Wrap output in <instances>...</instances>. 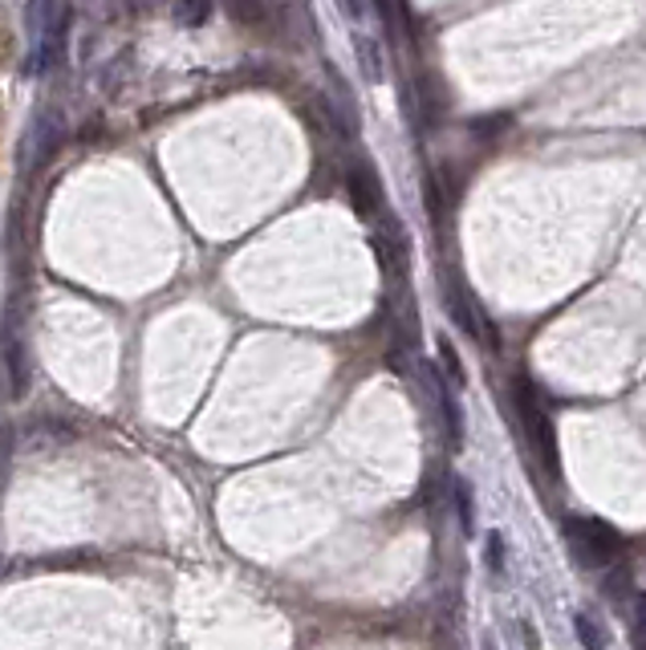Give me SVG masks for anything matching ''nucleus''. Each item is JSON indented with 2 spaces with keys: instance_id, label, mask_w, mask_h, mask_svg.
Wrapping results in <instances>:
<instances>
[{
  "instance_id": "2eb2a0df",
  "label": "nucleus",
  "mask_w": 646,
  "mask_h": 650,
  "mask_svg": "<svg viewBox=\"0 0 646 650\" xmlns=\"http://www.w3.org/2000/svg\"><path fill=\"white\" fill-rule=\"evenodd\" d=\"M492 569H496V574L504 569V541L501 536H492Z\"/></svg>"
},
{
  "instance_id": "1a4fd4ad",
  "label": "nucleus",
  "mask_w": 646,
  "mask_h": 650,
  "mask_svg": "<svg viewBox=\"0 0 646 650\" xmlns=\"http://www.w3.org/2000/svg\"><path fill=\"white\" fill-rule=\"evenodd\" d=\"M574 630H577V638H582V647H586V650H606V635L598 630L594 614L577 610V614H574Z\"/></svg>"
},
{
  "instance_id": "7ed1b4c3",
  "label": "nucleus",
  "mask_w": 646,
  "mask_h": 650,
  "mask_svg": "<svg viewBox=\"0 0 646 650\" xmlns=\"http://www.w3.org/2000/svg\"><path fill=\"white\" fill-rule=\"evenodd\" d=\"M447 297H451V314H456V321H460L463 330H468V338H472V342H480L484 350H496V346H501V342H496V326L489 321V314H484V305L475 302L472 293L456 285V289L447 293Z\"/></svg>"
},
{
  "instance_id": "4468645a",
  "label": "nucleus",
  "mask_w": 646,
  "mask_h": 650,
  "mask_svg": "<svg viewBox=\"0 0 646 650\" xmlns=\"http://www.w3.org/2000/svg\"><path fill=\"white\" fill-rule=\"evenodd\" d=\"M13 444L16 435L9 423H0V488H4V480H9V463H13Z\"/></svg>"
},
{
  "instance_id": "6e6552de",
  "label": "nucleus",
  "mask_w": 646,
  "mask_h": 650,
  "mask_svg": "<svg viewBox=\"0 0 646 650\" xmlns=\"http://www.w3.org/2000/svg\"><path fill=\"white\" fill-rule=\"evenodd\" d=\"M602 593H606V598H610V602H622L626 593H634V590H631V569H626V565H622V562L606 565Z\"/></svg>"
},
{
  "instance_id": "f257e3e1",
  "label": "nucleus",
  "mask_w": 646,
  "mask_h": 650,
  "mask_svg": "<svg viewBox=\"0 0 646 650\" xmlns=\"http://www.w3.org/2000/svg\"><path fill=\"white\" fill-rule=\"evenodd\" d=\"M565 549H569V557H574L582 569H606V565H614L618 553H622V533H618L614 524L594 520V517L565 520Z\"/></svg>"
},
{
  "instance_id": "9d476101",
  "label": "nucleus",
  "mask_w": 646,
  "mask_h": 650,
  "mask_svg": "<svg viewBox=\"0 0 646 650\" xmlns=\"http://www.w3.org/2000/svg\"><path fill=\"white\" fill-rule=\"evenodd\" d=\"M439 366H444L447 382H451L456 390L468 382V378H463V366H460V354H456V350H451V342H444V338H439Z\"/></svg>"
},
{
  "instance_id": "9b49d317",
  "label": "nucleus",
  "mask_w": 646,
  "mask_h": 650,
  "mask_svg": "<svg viewBox=\"0 0 646 650\" xmlns=\"http://www.w3.org/2000/svg\"><path fill=\"white\" fill-rule=\"evenodd\" d=\"M208 13H212V0H179V9H175L179 25H203Z\"/></svg>"
},
{
  "instance_id": "0eeeda50",
  "label": "nucleus",
  "mask_w": 646,
  "mask_h": 650,
  "mask_svg": "<svg viewBox=\"0 0 646 650\" xmlns=\"http://www.w3.org/2000/svg\"><path fill=\"white\" fill-rule=\"evenodd\" d=\"M435 394H439V411H444L447 419V439H451V448H460L463 419H460V403H456V387H447L444 378H435Z\"/></svg>"
},
{
  "instance_id": "f03ea898",
  "label": "nucleus",
  "mask_w": 646,
  "mask_h": 650,
  "mask_svg": "<svg viewBox=\"0 0 646 650\" xmlns=\"http://www.w3.org/2000/svg\"><path fill=\"white\" fill-rule=\"evenodd\" d=\"M517 415L525 435H529L532 456L541 460L549 480H557V432H553V419H549V411L541 406V394H537V387H532L529 378H517Z\"/></svg>"
},
{
  "instance_id": "f8f14e48",
  "label": "nucleus",
  "mask_w": 646,
  "mask_h": 650,
  "mask_svg": "<svg viewBox=\"0 0 646 650\" xmlns=\"http://www.w3.org/2000/svg\"><path fill=\"white\" fill-rule=\"evenodd\" d=\"M631 610H634V650H646V590H634Z\"/></svg>"
},
{
  "instance_id": "423d86ee",
  "label": "nucleus",
  "mask_w": 646,
  "mask_h": 650,
  "mask_svg": "<svg viewBox=\"0 0 646 650\" xmlns=\"http://www.w3.org/2000/svg\"><path fill=\"white\" fill-rule=\"evenodd\" d=\"M224 9L236 25H245V29H265L277 13V0H224Z\"/></svg>"
},
{
  "instance_id": "20e7f679",
  "label": "nucleus",
  "mask_w": 646,
  "mask_h": 650,
  "mask_svg": "<svg viewBox=\"0 0 646 650\" xmlns=\"http://www.w3.org/2000/svg\"><path fill=\"white\" fill-rule=\"evenodd\" d=\"M30 382H33V366L30 354H25V342L16 333L4 330V387H9V399L21 403L30 394Z\"/></svg>"
},
{
  "instance_id": "ddd939ff",
  "label": "nucleus",
  "mask_w": 646,
  "mask_h": 650,
  "mask_svg": "<svg viewBox=\"0 0 646 650\" xmlns=\"http://www.w3.org/2000/svg\"><path fill=\"white\" fill-rule=\"evenodd\" d=\"M456 505H460V524H463V533L472 536V533H475V520H472V488H468L463 480H456Z\"/></svg>"
},
{
  "instance_id": "39448f33",
  "label": "nucleus",
  "mask_w": 646,
  "mask_h": 650,
  "mask_svg": "<svg viewBox=\"0 0 646 650\" xmlns=\"http://www.w3.org/2000/svg\"><path fill=\"white\" fill-rule=\"evenodd\" d=\"M345 188H350V200L359 208V216H378L383 212V184H378V175L366 167V163H354L350 175H345Z\"/></svg>"
}]
</instances>
